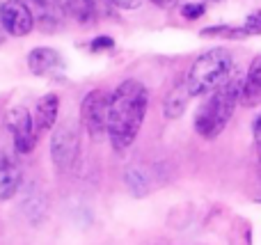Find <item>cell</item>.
<instances>
[{"instance_id": "6da1fadb", "label": "cell", "mask_w": 261, "mask_h": 245, "mask_svg": "<svg viewBox=\"0 0 261 245\" xmlns=\"http://www.w3.org/2000/svg\"><path fill=\"white\" fill-rule=\"evenodd\" d=\"M149 92L140 80H124L115 92H110L108 108V138L117 151H124L133 145L142 128L147 115Z\"/></svg>"}, {"instance_id": "7a4b0ae2", "label": "cell", "mask_w": 261, "mask_h": 245, "mask_svg": "<svg viewBox=\"0 0 261 245\" xmlns=\"http://www.w3.org/2000/svg\"><path fill=\"white\" fill-rule=\"evenodd\" d=\"M241 87H243V78L231 76L222 87L208 94V99L202 103V108L195 115V131L206 140L218 138L225 126L229 124L231 115H234L236 105L241 101Z\"/></svg>"}, {"instance_id": "3957f363", "label": "cell", "mask_w": 261, "mask_h": 245, "mask_svg": "<svg viewBox=\"0 0 261 245\" xmlns=\"http://www.w3.org/2000/svg\"><path fill=\"white\" fill-rule=\"evenodd\" d=\"M231 71H234V62H231L229 50L213 48L193 62L188 76H186V87H188L190 96L211 94L234 76Z\"/></svg>"}, {"instance_id": "277c9868", "label": "cell", "mask_w": 261, "mask_h": 245, "mask_svg": "<svg viewBox=\"0 0 261 245\" xmlns=\"http://www.w3.org/2000/svg\"><path fill=\"white\" fill-rule=\"evenodd\" d=\"M78 154H81V131L73 119H64L53 128L50 138V158L55 168L67 172L76 165Z\"/></svg>"}, {"instance_id": "5b68a950", "label": "cell", "mask_w": 261, "mask_h": 245, "mask_svg": "<svg viewBox=\"0 0 261 245\" xmlns=\"http://www.w3.org/2000/svg\"><path fill=\"white\" fill-rule=\"evenodd\" d=\"M108 108L110 92L92 90L81 103V124L94 140L108 135Z\"/></svg>"}, {"instance_id": "8992f818", "label": "cell", "mask_w": 261, "mask_h": 245, "mask_svg": "<svg viewBox=\"0 0 261 245\" xmlns=\"http://www.w3.org/2000/svg\"><path fill=\"white\" fill-rule=\"evenodd\" d=\"M7 128L12 133V142L14 149L18 154H30L37 147V131H35V122L32 115L25 108H12L7 113Z\"/></svg>"}, {"instance_id": "52a82bcc", "label": "cell", "mask_w": 261, "mask_h": 245, "mask_svg": "<svg viewBox=\"0 0 261 245\" xmlns=\"http://www.w3.org/2000/svg\"><path fill=\"white\" fill-rule=\"evenodd\" d=\"M0 25L12 37H25L35 28V18L23 0H5L0 5Z\"/></svg>"}, {"instance_id": "ba28073f", "label": "cell", "mask_w": 261, "mask_h": 245, "mask_svg": "<svg viewBox=\"0 0 261 245\" xmlns=\"http://www.w3.org/2000/svg\"><path fill=\"white\" fill-rule=\"evenodd\" d=\"M35 25L41 32H58L64 25V5L60 0H28Z\"/></svg>"}, {"instance_id": "9c48e42d", "label": "cell", "mask_w": 261, "mask_h": 245, "mask_svg": "<svg viewBox=\"0 0 261 245\" xmlns=\"http://www.w3.org/2000/svg\"><path fill=\"white\" fill-rule=\"evenodd\" d=\"M23 183L21 165L9 154H0V200L7 202L18 193Z\"/></svg>"}, {"instance_id": "30bf717a", "label": "cell", "mask_w": 261, "mask_h": 245, "mask_svg": "<svg viewBox=\"0 0 261 245\" xmlns=\"http://www.w3.org/2000/svg\"><path fill=\"white\" fill-rule=\"evenodd\" d=\"M58 110H60V96L58 94H46L37 101L35 115H32L37 135L55 128V124H58Z\"/></svg>"}, {"instance_id": "8fae6325", "label": "cell", "mask_w": 261, "mask_h": 245, "mask_svg": "<svg viewBox=\"0 0 261 245\" xmlns=\"http://www.w3.org/2000/svg\"><path fill=\"white\" fill-rule=\"evenodd\" d=\"M62 55L55 48H46V46L30 50V55H28V67L35 76H48V73L62 69Z\"/></svg>"}, {"instance_id": "7c38bea8", "label": "cell", "mask_w": 261, "mask_h": 245, "mask_svg": "<svg viewBox=\"0 0 261 245\" xmlns=\"http://www.w3.org/2000/svg\"><path fill=\"white\" fill-rule=\"evenodd\" d=\"M239 103L245 105V108H254V105L261 103V55L252 60L248 73H245Z\"/></svg>"}, {"instance_id": "4fadbf2b", "label": "cell", "mask_w": 261, "mask_h": 245, "mask_svg": "<svg viewBox=\"0 0 261 245\" xmlns=\"http://www.w3.org/2000/svg\"><path fill=\"white\" fill-rule=\"evenodd\" d=\"M64 12L81 25H87L96 18L94 0H64Z\"/></svg>"}, {"instance_id": "5bb4252c", "label": "cell", "mask_w": 261, "mask_h": 245, "mask_svg": "<svg viewBox=\"0 0 261 245\" xmlns=\"http://www.w3.org/2000/svg\"><path fill=\"white\" fill-rule=\"evenodd\" d=\"M188 99H190V92H188L186 80H184L181 85H176L174 90L167 94V99H165V117H170V119L181 117L184 110H186V105H188Z\"/></svg>"}, {"instance_id": "9a60e30c", "label": "cell", "mask_w": 261, "mask_h": 245, "mask_svg": "<svg viewBox=\"0 0 261 245\" xmlns=\"http://www.w3.org/2000/svg\"><path fill=\"white\" fill-rule=\"evenodd\" d=\"M245 32L248 35H259L261 32V12H254V14H250L248 18H245Z\"/></svg>"}, {"instance_id": "2e32d148", "label": "cell", "mask_w": 261, "mask_h": 245, "mask_svg": "<svg viewBox=\"0 0 261 245\" xmlns=\"http://www.w3.org/2000/svg\"><path fill=\"white\" fill-rule=\"evenodd\" d=\"M181 14H184V18L195 21V18H199L204 14V5H184V7H181Z\"/></svg>"}, {"instance_id": "e0dca14e", "label": "cell", "mask_w": 261, "mask_h": 245, "mask_svg": "<svg viewBox=\"0 0 261 245\" xmlns=\"http://www.w3.org/2000/svg\"><path fill=\"white\" fill-rule=\"evenodd\" d=\"M113 46H115V41L110 39V37H96V39L90 44V50L99 53V50H110Z\"/></svg>"}, {"instance_id": "ac0fdd59", "label": "cell", "mask_w": 261, "mask_h": 245, "mask_svg": "<svg viewBox=\"0 0 261 245\" xmlns=\"http://www.w3.org/2000/svg\"><path fill=\"white\" fill-rule=\"evenodd\" d=\"M110 3H115L117 7H122V9H135V7L142 5V0H110Z\"/></svg>"}, {"instance_id": "d6986e66", "label": "cell", "mask_w": 261, "mask_h": 245, "mask_svg": "<svg viewBox=\"0 0 261 245\" xmlns=\"http://www.w3.org/2000/svg\"><path fill=\"white\" fill-rule=\"evenodd\" d=\"M254 142H257V149L261 154V115L257 117V122H254Z\"/></svg>"}, {"instance_id": "ffe728a7", "label": "cell", "mask_w": 261, "mask_h": 245, "mask_svg": "<svg viewBox=\"0 0 261 245\" xmlns=\"http://www.w3.org/2000/svg\"><path fill=\"white\" fill-rule=\"evenodd\" d=\"M0 28H3V25H0Z\"/></svg>"}]
</instances>
